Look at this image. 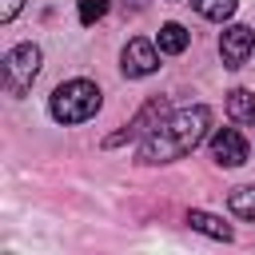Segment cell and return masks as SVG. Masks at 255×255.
I'll use <instances>...</instances> for the list:
<instances>
[{
	"label": "cell",
	"instance_id": "obj_11",
	"mask_svg": "<svg viewBox=\"0 0 255 255\" xmlns=\"http://www.w3.org/2000/svg\"><path fill=\"white\" fill-rule=\"evenodd\" d=\"M227 203H231V211H235L239 219L255 223V187H235V191L227 195Z\"/></svg>",
	"mask_w": 255,
	"mask_h": 255
},
{
	"label": "cell",
	"instance_id": "obj_1",
	"mask_svg": "<svg viewBox=\"0 0 255 255\" xmlns=\"http://www.w3.org/2000/svg\"><path fill=\"white\" fill-rule=\"evenodd\" d=\"M207 124H211V108H207V104L171 112L167 120H159V124L143 135V143H139V163H171V159L187 155V151L207 135Z\"/></svg>",
	"mask_w": 255,
	"mask_h": 255
},
{
	"label": "cell",
	"instance_id": "obj_6",
	"mask_svg": "<svg viewBox=\"0 0 255 255\" xmlns=\"http://www.w3.org/2000/svg\"><path fill=\"white\" fill-rule=\"evenodd\" d=\"M247 139L235 131V128H219L215 135H211V159L219 163V167H239V163H247Z\"/></svg>",
	"mask_w": 255,
	"mask_h": 255
},
{
	"label": "cell",
	"instance_id": "obj_13",
	"mask_svg": "<svg viewBox=\"0 0 255 255\" xmlns=\"http://www.w3.org/2000/svg\"><path fill=\"white\" fill-rule=\"evenodd\" d=\"M108 12V0H80V24H96Z\"/></svg>",
	"mask_w": 255,
	"mask_h": 255
},
{
	"label": "cell",
	"instance_id": "obj_7",
	"mask_svg": "<svg viewBox=\"0 0 255 255\" xmlns=\"http://www.w3.org/2000/svg\"><path fill=\"white\" fill-rule=\"evenodd\" d=\"M155 68H159L155 44H147V40H128V48H124V76H151Z\"/></svg>",
	"mask_w": 255,
	"mask_h": 255
},
{
	"label": "cell",
	"instance_id": "obj_5",
	"mask_svg": "<svg viewBox=\"0 0 255 255\" xmlns=\"http://www.w3.org/2000/svg\"><path fill=\"white\" fill-rule=\"evenodd\" d=\"M255 48V32L247 24H231L223 36H219V56H223V68H243L247 56Z\"/></svg>",
	"mask_w": 255,
	"mask_h": 255
},
{
	"label": "cell",
	"instance_id": "obj_15",
	"mask_svg": "<svg viewBox=\"0 0 255 255\" xmlns=\"http://www.w3.org/2000/svg\"><path fill=\"white\" fill-rule=\"evenodd\" d=\"M131 4H143V0H131Z\"/></svg>",
	"mask_w": 255,
	"mask_h": 255
},
{
	"label": "cell",
	"instance_id": "obj_10",
	"mask_svg": "<svg viewBox=\"0 0 255 255\" xmlns=\"http://www.w3.org/2000/svg\"><path fill=\"white\" fill-rule=\"evenodd\" d=\"M187 32H183V24H163L159 28V52H167V56H179L183 48H187Z\"/></svg>",
	"mask_w": 255,
	"mask_h": 255
},
{
	"label": "cell",
	"instance_id": "obj_14",
	"mask_svg": "<svg viewBox=\"0 0 255 255\" xmlns=\"http://www.w3.org/2000/svg\"><path fill=\"white\" fill-rule=\"evenodd\" d=\"M20 4H24V0H4V4H0V20H12V16L20 12Z\"/></svg>",
	"mask_w": 255,
	"mask_h": 255
},
{
	"label": "cell",
	"instance_id": "obj_16",
	"mask_svg": "<svg viewBox=\"0 0 255 255\" xmlns=\"http://www.w3.org/2000/svg\"><path fill=\"white\" fill-rule=\"evenodd\" d=\"M167 4H175V0H167Z\"/></svg>",
	"mask_w": 255,
	"mask_h": 255
},
{
	"label": "cell",
	"instance_id": "obj_9",
	"mask_svg": "<svg viewBox=\"0 0 255 255\" xmlns=\"http://www.w3.org/2000/svg\"><path fill=\"white\" fill-rule=\"evenodd\" d=\"M187 223H191L195 231L211 235V239H223V243H227V239L235 235V231H231V227H227L223 219H215V215H207V211H187Z\"/></svg>",
	"mask_w": 255,
	"mask_h": 255
},
{
	"label": "cell",
	"instance_id": "obj_8",
	"mask_svg": "<svg viewBox=\"0 0 255 255\" xmlns=\"http://www.w3.org/2000/svg\"><path fill=\"white\" fill-rule=\"evenodd\" d=\"M227 112H231V120H239V124L255 128V92H247V88H235V92L227 96Z\"/></svg>",
	"mask_w": 255,
	"mask_h": 255
},
{
	"label": "cell",
	"instance_id": "obj_3",
	"mask_svg": "<svg viewBox=\"0 0 255 255\" xmlns=\"http://www.w3.org/2000/svg\"><path fill=\"white\" fill-rule=\"evenodd\" d=\"M36 76H40V48L36 44H20V48H12L4 56V88H8V96H24Z\"/></svg>",
	"mask_w": 255,
	"mask_h": 255
},
{
	"label": "cell",
	"instance_id": "obj_4",
	"mask_svg": "<svg viewBox=\"0 0 255 255\" xmlns=\"http://www.w3.org/2000/svg\"><path fill=\"white\" fill-rule=\"evenodd\" d=\"M163 112H167V100L163 96H155V100H147L139 112H135V120L124 128V131H112L108 139H104V147H120V143H128V139H139V135H147L159 120H163Z\"/></svg>",
	"mask_w": 255,
	"mask_h": 255
},
{
	"label": "cell",
	"instance_id": "obj_12",
	"mask_svg": "<svg viewBox=\"0 0 255 255\" xmlns=\"http://www.w3.org/2000/svg\"><path fill=\"white\" fill-rule=\"evenodd\" d=\"M191 4H195V12H199L203 20H227L239 0H191Z\"/></svg>",
	"mask_w": 255,
	"mask_h": 255
},
{
	"label": "cell",
	"instance_id": "obj_2",
	"mask_svg": "<svg viewBox=\"0 0 255 255\" xmlns=\"http://www.w3.org/2000/svg\"><path fill=\"white\" fill-rule=\"evenodd\" d=\"M48 108H52V120L60 124H84L100 112V88L92 80H68L52 92Z\"/></svg>",
	"mask_w": 255,
	"mask_h": 255
}]
</instances>
